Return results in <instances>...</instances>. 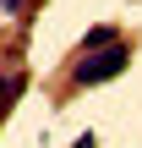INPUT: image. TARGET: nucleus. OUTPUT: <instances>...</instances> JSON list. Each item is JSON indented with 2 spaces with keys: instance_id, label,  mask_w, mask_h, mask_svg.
<instances>
[{
  "instance_id": "obj_1",
  "label": "nucleus",
  "mask_w": 142,
  "mask_h": 148,
  "mask_svg": "<svg viewBox=\"0 0 142 148\" xmlns=\"http://www.w3.org/2000/svg\"><path fill=\"white\" fill-rule=\"evenodd\" d=\"M126 66H131V49H126V44H104V49H88V55L71 66V82H77V88H99V82L120 77Z\"/></svg>"
},
{
  "instance_id": "obj_4",
  "label": "nucleus",
  "mask_w": 142,
  "mask_h": 148,
  "mask_svg": "<svg viewBox=\"0 0 142 148\" xmlns=\"http://www.w3.org/2000/svg\"><path fill=\"white\" fill-rule=\"evenodd\" d=\"M0 11H22V0H0Z\"/></svg>"
},
{
  "instance_id": "obj_3",
  "label": "nucleus",
  "mask_w": 142,
  "mask_h": 148,
  "mask_svg": "<svg viewBox=\"0 0 142 148\" xmlns=\"http://www.w3.org/2000/svg\"><path fill=\"white\" fill-rule=\"evenodd\" d=\"M16 93H22V77H5V82H0V115L11 110V99H16Z\"/></svg>"
},
{
  "instance_id": "obj_2",
  "label": "nucleus",
  "mask_w": 142,
  "mask_h": 148,
  "mask_svg": "<svg viewBox=\"0 0 142 148\" xmlns=\"http://www.w3.org/2000/svg\"><path fill=\"white\" fill-rule=\"evenodd\" d=\"M104 44H120L109 22H104V27H88V33H82V55H88V49H104Z\"/></svg>"
}]
</instances>
